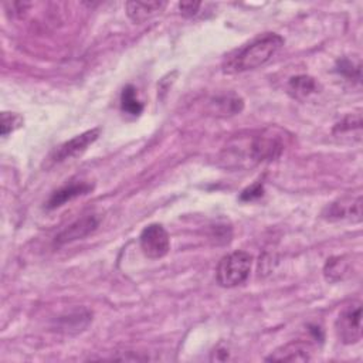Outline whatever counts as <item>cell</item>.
<instances>
[{
	"label": "cell",
	"mask_w": 363,
	"mask_h": 363,
	"mask_svg": "<svg viewBox=\"0 0 363 363\" xmlns=\"http://www.w3.org/2000/svg\"><path fill=\"white\" fill-rule=\"evenodd\" d=\"M284 138L272 129L231 139L220 160L230 169H247L277 159L284 150Z\"/></svg>",
	"instance_id": "1"
},
{
	"label": "cell",
	"mask_w": 363,
	"mask_h": 363,
	"mask_svg": "<svg viewBox=\"0 0 363 363\" xmlns=\"http://www.w3.org/2000/svg\"><path fill=\"white\" fill-rule=\"evenodd\" d=\"M284 45V38L275 33H267L244 45L223 62V71L237 74L255 69L267 64Z\"/></svg>",
	"instance_id": "2"
},
{
	"label": "cell",
	"mask_w": 363,
	"mask_h": 363,
	"mask_svg": "<svg viewBox=\"0 0 363 363\" xmlns=\"http://www.w3.org/2000/svg\"><path fill=\"white\" fill-rule=\"evenodd\" d=\"M252 265V257L245 251H234L223 257L216 269L217 282L224 288H234L247 281Z\"/></svg>",
	"instance_id": "3"
},
{
	"label": "cell",
	"mask_w": 363,
	"mask_h": 363,
	"mask_svg": "<svg viewBox=\"0 0 363 363\" xmlns=\"http://www.w3.org/2000/svg\"><path fill=\"white\" fill-rule=\"evenodd\" d=\"M99 133H101V129L94 128V129L85 130V132L71 138L69 140L61 143L47 157V166H54V164L62 163L65 160L74 159L77 156H81L99 138Z\"/></svg>",
	"instance_id": "4"
},
{
	"label": "cell",
	"mask_w": 363,
	"mask_h": 363,
	"mask_svg": "<svg viewBox=\"0 0 363 363\" xmlns=\"http://www.w3.org/2000/svg\"><path fill=\"white\" fill-rule=\"evenodd\" d=\"M339 340L345 345H354L362 339V305L353 302L345 306L335 322Z\"/></svg>",
	"instance_id": "5"
},
{
	"label": "cell",
	"mask_w": 363,
	"mask_h": 363,
	"mask_svg": "<svg viewBox=\"0 0 363 363\" xmlns=\"http://www.w3.org/2000/svg\"><path fill=\"white\" fill-rule=\"evenodd\" d=\"M139 244L142 252L152 259L164 257L170 250V237L162 224H149L146 225L140 235Z\"/></svg>",
	"instance_id": "6"
},
{
	"label": "cell",
	"mask_w": 363,
	"mask_h": 363,
	"mask_svg": "<svg viewBox=\"0 0 363 363\" xmlns=\"http://www.w3.org/2000/svg\"><path fill=\"white\" fill-rule=\"evenodd\" d=\"M323 218L328 221H340V220H362V197L345 196L340 197L330 204H328L322 213Z\"/></svg>",
	"instance_id": "7"
},
{
	"label": "cell",
	"mask_w": 363,
	"mask_h": 363,
	"mask_svg": "<svg viewBox=\"0 0 363 363\" xmlns=\"http://www.w3.org/2000/svg\"><path fill=\"white\" fill-rule=\"evenodd\" d=\"M99 224V218L95 214H86L69 225H67L61 233L55 235V244L62 245L67 242H72L89 235L92 231L96 230Z\"/></svg>",
	"instance_id": "8"
},
{
	"label": "cell",
	"mask_w": 363,
	"mask_h": 363,
	"mask_svg": "<svg viewBox=\"0 0 363 363\" xmlns=\"http://www.w3.org/2000/svg\"><path fill=\"white\" fill-rule=\"evenodd\" d=\"M311 360V346L302 340L288 342L275 349L267 362H308Z\"/></svg>",
	"instance_id": "9"
},
{
	"label": "cell",
	"mask_w": 363,
	"mask_h": 363,
	"mask_svg": "<svg viewBox=\"0 0 363 363\" xmlns=\"http://www.w3.org/2000/svg\"><path fill=\"white\" fill-rule=\"evenodd\" d=\"M92 189H94V186L91 183H88V182H71V183L60 187L58 190H55L50 196L48 201L45 203V207L48 210L61 207L67 201H71V200H74V199H77L79 196L91 193Z\"/></svg>",
	"instance_id": "10"
},
{
	"label": "cell",
	"mask_w": 363,
	"mask_h": 363,
	"mask_svg": "<svg viewBox=\"0 0 363 363\" xmlns=\"http://www.w3.org/2000/svg\"><path fill=\"white\" fill-rule=\"evenodd\" d=\"M166 7V1L150 0V1H128L125 4L126 14L133 23H143L152 16L157 14Z\"/></svg>",
	"instance_id": "11"
},
{
	"label": "cell",
	"mask_w": 363,
	"mask_h": 363,
	"mask_svg": "<svg viewBox=\"0 0 363 363\" xmlns=\"http://www.w3.org/2000/svg\"><path fill=\"white\" fill-rule=\"evenodd\" d=\"M211 105H213V112H216L217 115L228 116V115L240 113L244 108V101L238 95L230 92V94H223L213 98Z\"/></svg>",
	"instance_id": "12"
},
{
	"label": "cell",
	"mask_w": 363,
	"mask_h": 363,
	"mask_svg": "<svg viewBox=\"0 0 363 363\" xmlns=\"http://www.w3.org/2000/svg\"><path fill=\"white\" fill-rule=\"evenodd\" d=\"M318 91L316 81L309 75L292 77L288 82V92L296 99H305Z\"/></svg>",
	"instance_id": "13"
},
{
	"label": "cell",
	"mask_w": 363,
	"mask_h": 363,
	"mask_svg": "<svg viewBox=\"0 0 363 363\" xmlns=\"http://www.w3.org/2000/svg\"><path fill=\"white\" fill-rule=\"evenodd\" d=\"M121 109L132 116H138L143 111V105L138 98L136 88L133 85H126L121 94Z\"/></svg>",
	"instance_id": "14"
},
{
	"label": "cell",
	"mask_w": 363,
	"mask_h": 363,
	"mask_svg": "<svg viewBox=\"0 0 363 363\" xmlns=\"http://www.w3.org/2000/svg\"><path fill=\"white\" fill-rule=\"evenodd\" d=\"M347 269H349V262L346 261L345 257H332L326 261L323 274L326 281L336 282L343 279V277L347 274Z\"/></svg>",
	"instance_id": "15"
},
{
	"label": "cell",
	"mask_w": 363,
	"mask_h": 363,
	"mask_svg": "<svg viewBox=\"0 0 363 363\" xmlns=\"http://www.w3.org/2000/svg\"><path fill=\"white\" fill-rule=\"evenodd\" d=\"M89 313L86 311H77L74 313H69L68 316L65 318H61V326L62 329H67V330H71V329H75V330H81L82 328H85L89 322Z\"/></svg>",
	"instance_id": "16"
},
{
	"label": "cell",
	"mask_w": 363,
	"mask_h": 363,
	"mask_svg": "<svg viewBox=\"0 0 363 363\" xmlns=\"http://www.w3.org/2000/svg\"><path fill=\"white\" fill-rule=\"evenodd\" d=\"M23 125V118L14 112L1 113V136H7Z\"/></svg>",
	"instance_id": "17"
},
{
	"label": "cell",
	"mask_w": 363,
	"mask_h": 363,
	"mask_svg": "<svg viewBox=\"0 0 363 363\" xmlns=\"http://www.w3.org/2000/svg\"><path fill=\"white\" fill-rule=\"evenodd\" d=\"M336 71L347 78H354V79H360V65L359 64H353V61L347 60V58H343L340 61H337V67H336Z\"/></svg>",
	"instance_id": "18"
},
{
	"label": "cell",
	"mask_w": 363,
	"mask_h": 363,
	"mask_svg": "<svg viewBox=\"0 0 363 363\" xmlns=\"http://www.w3.org/2000/svg\"><path fill=\"white\" fill-rule=\"evenodd\" d=\"M264 193V187L261 183H255L250 187H247L241 194H240V199L244 200V201H251V200H255L258 197H261Z\"/></svg>",
	"instance_id": "19"
},
{
	"label": "cell",
	"mask_w": 363,
	"mask_h": 363,
	"mask_svg": "<svg viewBox=\"0 0 363 363\" xmlns=\"http://www.w3.org/2000/svg\"><path fill=\"white\" fill-rule=\"evenodd\" d=\"M199 7H200L199 1H182L179 4V9H180L182 14L186 16V17L194 16L199 11Z\"/></svg>",
	"instance_id": "20"
}]
</instances>
